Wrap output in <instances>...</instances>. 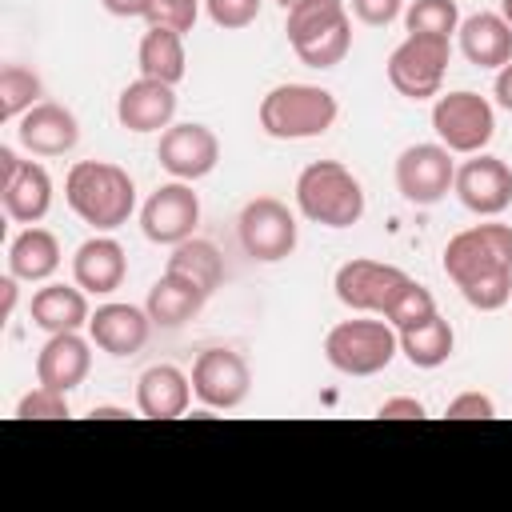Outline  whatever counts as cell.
<instances>
[{"instance_id":"6da1fadb","label":"cell","mask_w":512,"mask_h":512,"mask_svg":"<svg viewBox=\"0 0 512 512\" xmlns=\"http://www.w3.org/2000/svg\"><path fill=\"white\" fill-rule=\"evenodd\" d=\"M444 272L460 296L496 312L512 300V224H472L444 244Z\"/></svg>"},{"instance_id":"7a4b0ae2","label":"cell","mask_w":512,"mask_h":512,"mask_svg":"<svg viewBox=\"0 0 512 512\" xmlns=\"http://www.w3.org/2000/svg\"><path fill=\"white\" fill-rule=\"evenodd\" d=\"M64 200L84 224H92L96 232H112V228L128 224V216L136 208V184L120 164L76 160L64 180Z\"/></svg>"},{"instance_id":"3957f363","label":"cell","mask_w":512,"mask_h":512,"mask_svg":"<svg viewBox=\"0 0 512 512\" xmlns=\"http://www.w3.org/2000/svg\"><path fill=\"white\" fill-rule=\"evenodd\" d=\"M284 32L308 68H336L352 48V16L344 0H304L288 8Z\"/></svg>"},{"instance_id":"277c9868","label":"cell","mask_w":512,"mask_h":512,"mask_svg":"<svg viewBox=\"0 0 512 512\" xmlns=\"http://www.w3.org/2000/svg\"><path fill=\"white\" fill-rule=\"evenodd\" d=\"M296 208L324 228H352L364 216V188L340 160H312L296 176Z\"/></svg>"},{"instance_id":"5b68a950","label":"cell","mask_w":512,"mask_h":512,"mask_svg":"<svg viewBox=\"0 0 512 512\" xmlns=\"http://www.w3.org/2000/svg\"><path fill=\"white\" fill-rule=\"evenodd\" d=\"M336 96L316 84H276L260 100V128L272 140H312L336 124Z\"/></svg>"},{"instance_id":"8992f818","label":"cell","mask_w":512,"mask_h":512,"mask_svg":"<svg viewBox=\"0 0 512 512\" xmlns=\"http://www.w3.org/2000/svg\"><path fill=\"white\" fill-rule=\"evenodd\" d=\"M400 352V336L388 320H340L324 336V356L344 376H376Z\"/></svg>"},{"instance_id":"52a82bcc","label":"cell","mask_w":512,"mask_h":512,"mask_svg":"<svg viewBox=\"0 0 512 512\" xmlns=\"http://www.w3.org/2000/svg\"><path fill=\"white\" fill-rule=\"evenodd\" d=\"M432 128H436V136H440V144L448 152L472 156V152H484V144L492 140L496 112H492V104L480 92L460 88V92L436 96V104H432Z\"/></svg>"},{"instance_id":"ba28073f","label":"cell","mask_w":512,"mask_h":512,"mask_svg":"<svg viewBox=\"0 0 512 512\" xmlns=\"http://www.w3.org/2000/svg\"><path fill=\"white\" fill-rule=\"evenodd\" d=\"M448 60H452V48L444 36H408L388 56V84L408 100L440 96Z\"/></svg>"},{"instance_id":"9c48e42d","label":"cell","mask_w":512,"mask_h":512,"mask_svg":"<svg viewBox=\"0 0 512 512\" xmlns=\"http://www.w3.org/2000/svg\"><path fill=\"white\" fill-rule=\"evenodd\" d=\"M412 284V276L396 264H380V260H348L336 268L332 288L336 300L352 312H376L388 316V308L396 304V296Z\"/></svg>"},{"instance_id":"30bf717a","label":"cell","mask_w":512,"mask_h":512,"mask_svg":"<svg viewBox=\"0 0 512 512\" xmlns=\"http://www.w3.org/2000/svg\"><path fill=\"white\" fill-rule=\"evenodd\" d=\"M236 236L252 260L276 264V260L292 256V248H296V216L276 196H256L240 208Z\"/></svg>"},{"instance_id":"8fae6325","label":"cell","mask_w":512,"mask_h":512,"mask_svg":"<svg viewBox=\"0 0 512 512\" xmlns=\"http://www.w3.org/2000/svg\"><path fill=\"white\" fill-rule=\"evenodd\" d=\"M452 180H456V164L444 144H412L396 156V188L416 208L440 204Z\"/></svg>"},{"instance_id":"7c38bea8","label":"cell","mask_w":512,"mask_h":512,"mask_svg":"<svg viewBox=\"0 0 512 512\" xmlns=\"http://www.w3.org/2000/svg\"><path fill=\"white\" fill-rule=\"evenodd\" d=\"M200 224V196L188 188V180L160 184L144 208H140V228L152 244H184Z\"/></svg>"},{"instance_id":"4fadbf2b","label":"cell","mask_w":512,"mask_h":512,"mask_svg":"<svg viewBox=\"0 0 512 512\" xmlns=\"http://www.w3.org/2000/svg\"><path fill=\"white\" fill-rule=\"evenodd\" d=\"M252 372L232 348H204L192 364V392L204 408H240L248 400Z\"/></svg>"},{"instance_id":"5bb4252c","label":"cell","mask_w":512,"mask_h":512,"mask_svg":"<svg viewBox=\"0 0 512 512\" xmlns=\"http://www.w3.org/2000/svg\"><path fill=\"white\" fill-rule=\"evenodd\" d=\"M156 160L164 172H172L176 180H200L216 168L220 160V140L208 124H168L160 132L156 144Z\"/></svg>"},{"instance_id":"9a60e30c","label":"cell","mask_w":512,"mask_h":512,"mask_svg":"<svg viewBox=\"0 0 512 512\" xmlns=\"http://www.w3.org/2000/svg\"><path fill=\"white\" fill-rule=\"evenodd\" d=\"M452 192L460 196V204L476 216H500L512 204V168L500 156H484L472 152V160H464L456 168Z\"/></svg>"},{"instance_id":"2e32d148","label":"cell","mask_w":512,"mask_h":512,"mask_svg":"<svg viewBox=\"0 0 512 512\" xmlns=\"http://www.w3.org/2000/svg\"><path fill=\"white\" fill-rule=\"evenodd\" d=\"M16 136L32 156H64L80 140V124L64 104L40 100L16 120Z\"/></svg>"},{"instance_id":"e0dca14e","label":"cell","mask_w":512,"mask_h":512,"mask_svg":"<svg viewBox=\"0 0 512 512\" xmlns=\"http://www.w3.org/2000/svg\"><path fill=\"white\" fill-rule=\"evenodd\" d=\"M176 116V92L164 80H132L116 100V120L128 132H160Z\"/></svg>"},{"instance_id":"ac0fdd59","label":"cell","mask_w":512,"mask_h":512,"mask_svg":"<svg viewBox=\"0 0 512 512\" xmlns=\"http://www.w3.org/2000/svg\"><path fill=\"white\" fill-rule=\"evenodd\" d=\"M148 328H152V316L132 304H100L88 316V336L108 356H136L148 344Z\"/></svg>"},{"instance_id":"d6986e66","label":"cell","mask_w":512,"mask_h":512,"mask_svg":"<svg viewBox=\"0 0 512 512\" xmlns=\"http://www.w3.org/2000/svg\"><path fill=\"white\" fill-rule=\"evenodd\" d=\"M192 376H184L176 364H152L136 380V408L148 420H176L188 412L192 400Z\"/></svg>"},{"instance_id":"ffe728a7","label":"cell","mask_w":512,"mask_h":512,"mask_svg":"<svg viewBox=\"0 0 512 512\" xmlns=\"http://www.w3.org/2000/svg\"><path fill=\"white\" fill-rule=\"evenodd\" d=\"M124 276H128V256L112 236H92L72 256V280L92 296L116 292L124 284Z\"/></svg>"},{"instance_id":"44dd1931","label":"cell","mask_w":512,"mask_h":512,"mask_svg":"<svg viewBox=\"0 0 512 512\" xmlns=\"http://www.w3.org/2000/svg\"><path fill=\"white\" fill-rule=\"evenodd\" d=\"M88 368H92V352L80 332H52L36 356V380L56 392H72L76 384H84Z\"/></svg>"},{"instance_id":"7402d4cb","label":"cell","mask_w":512,"mask_h":512,"mask_svg":"<svg viewBox=\"0 0 512 512\" xmlns=\"http://www.w3.org/2000/svg\"><path fill=\"white\" fill-rule=\"evenodd\" d=\"M0 204L8 212V220L16 224H40L52 208V176L44 172V164L24 160L20 172L0 184Z\"/></svg>"},{"instance_id":"603a6c76","label":"cell","mask_w":512,"mask_h":512,"mask_svg":"<svg viewBox=\"0 0 512 512\" xmlns=\"http://www.w3.org/2000/svg\"><path fill=\"white\" fill-rule=\"evenodd\" d=\"M204 300H208V292H204L196 280H188V276L164 268V276L148 288L144 312H148L152 324H160V328H180L184 320H192V316L204 308Z\"/></svg>"},{"instance_id":"cb8c5ba5","label":"cell","mask_w":512,"mask_h":512,"mask_svg":"<svg viewBox=\"0 0 512 512\" xmlns=\"http://www.w3.org/2000/svg\"><path fill=\"white\" fill-rule=\"evenodd\" d=\"M460 52L476 68H504L512 60V28L496 12H476L460 20Z\"/></svg>"},{"instance_id":"d4e9b609","label":"cell","mask_w":512,"mask_h":512,"mask_svg":"<svg viewBox=\"0 0 512 512\" xmlns=\"http://www.w3.org/2000/svg\"><path fill=\"white\" fill-rule=\"evenodd\" d=\"M28 312H32V324L36 328H44L48 336L52 332H76V328H88V296H84V288L76 284H44V288H36V296H32V304H28Z\"/></svg>"},{"instance_id":"484cf974","label":"cell","mask_w":512,"mask_h":512,"mask_svg":"<svg viewBox=\"0 0 512 512\" xmlns=\"http://www.w3.org/2000/svg\"><path fill=\"white\" fill-rule=\"evenodd\" d=\"M60 268V240L48 228L28 224L12 244H8V272L16 280H48Z\"/></svg>"},{"instance_id":"4316f807","label":"cell","mask_w":512,"mask_h":512,"mask_svg":"<svg viewBox=\"0 0 512 512\" xmlns=\"http://www.w3.org/2000/svg\"><path fill=\"white\" fill-rule=\"evenodd\" d=\"M140 76L148 80H164V84H180L184 80V68H188V56H184V32H172V28H148L144 40H140Z\"/></svg>"},{"instance_id":"83f0119b","label":"cell","mask_w":512,"mask_h":512,"mask_svg":"<svg viewBox=\"0 0 512 512\" xmlns=\"http://www.w3.org/2000/svg\"><path fill=\"white\" fill-rule=\"evenodd\" d=\"M396 336H400V352L408 356L412 368H440L456 348V332L440 312L416 328H400Z\"/></svg>"},{"instance_id":"f1b7e54d","label":"cell","mask_w":512,"mask_h":512,"mask_svg":"<svg viewBox=\"0 0 512 512\" xmlns=\"http://www.w3.org/2000/svg\"><path fill=\"white\" fill-rule=\"evenodd\" d=\"M168 272H180V276L196 280V284L212 296V292L220 288V280H224V256L216 252V244L188 236L184 244L172 248V256H168Z\"/></svg>"},{"instance_id":"f546056e","label":"cell","mask_w":512,"mask_h":512,"mask_svg":"<svg viewBox=\"0 0 512 512\" xmlns=\"http://www.w3.org/2000/svg\"><path fill=\"white\" fill-rule=\"evenodd\" d=\"M44 96V80L24 64L0 68V120H20L28 108H36Z\"/></svg>"},{"instance_id":"4dcf8cb0","label":"cell","mask_w":512,"mask_h":512,"mask_svg":"<svg viewBox=\"0 0 512 512\" xmlns=\"http://www.w3.org/2000/svg\"><path fill=\"white\" fill-rule=\"evenodd\" d=\"M408 36H452L460 28V8L456 0H412L404 12Z\"/></svg>"},{"instance_id":"1f68e13d","label":"cell","mask_w":512,"mask_h":512,"mask_svg":"<svg viewBox=\"0 0 512 512\" xmlns=\"http://www.w3.org/2000/svg\"><path fill=\"white\" fill-rule=\"evenodd\" d=\"M428 316H436V300H432V292L424 288V284H408L400 296H396V304L388 308V324L400 332V328H416V324H424Z\"/></svg>"},{"instance_id":"d6a6232c","label":"cell","mask_w":512,"mask_h":512,"mask_svg":"<svg viewBox=\"0 0 512 512\" xmlns=\"http://www.w3.org/2000/svg\"><path fill=\"white\" fill-rule=\"evenodd\" d=\"M16 416L20 420H64L68 416V392H56L48 384H36L32 392L20 396Z\"/></svg>"},{"instance_id":"836d02e7","label":"cell","mask_w":512,"mask_h":512,"mask_svg":"<svg viewBox=\"0 0 512 512\" xmlns=\"http://www.w3.org/2000/svg\"><path fill=\"white\" fill-rule=\"evenodd\" d=\"M200 16V0H148L144 20L152 28H172V32H192Z\"/></svg>"},{"instance_id":"e575fe53","label":"cell","mask_w":512,"mask_h":512,"mask_svg":"<svg viewBox=\"0 0 512 512\" xmlns=\"http://www.w3.org/2000/svg\"><path fill=\"white\" fill-rule=\"evenodd\" d=\"M260 4L264 0H204V12L216 28L236 32V28H248L260 16Z\"/></svg>"},{"instance_id":"d590c367","label":"cell","mask_w":512,"mask_h":512,"mask_svg":"<svg viewBox=\"0 0 512 512\" xmlns=\"http://www.w3.org/2000/svg\"><path fill=\"white\" fill-rule=\"evenodd\" d=\"M352 16L368 28H388L400 12H404V0H348Z\"/></svg>"},{"instance_id":"8d00e7d4","label":"cell","mask_w":512,"mask_h":512,"mask_svg":"<svg viewBox=\"0 0 512 512\" xmlns=\"http://www.w3.org/2000/svg\"><path fill=\"white\" fill-rule=\"evenodd\" d=\"M444 416L448 420H492L496 416V404L484 392H460L456 400H448Z\"/></svg>"},{"instance_id":"74e56055","label":"cell","mask_w":512,"mask_h":512,"mask_svg":"<svg viewBox=\"0 0 512 512\" xmlns=\"http://www.w3.org/2000/svg\"><path fill=\"white\" fill-rule=\"evenodd\" d=\"M376 416H384V420H420L424 416V404L416 396H392V400H384L376 408Z\"/></svg>"},{"instance_id":"f35d334b","label":"cell","mask_w":512,"mask_h":512,"mask_svg":"<svg viewBox=\"0 0 512 512\" xmlns=\"http://www.w3.org/2000/svg\"><path fill=\"white\" fill-rule=\"evenodd\" d=\"M492 96H496V104H500V108H508V112H512V60H508V64L496 72Z\"/></svg>"},{"instance_id":"ab89813d","label":"cell","mask_w":512,"mask_h":512,"mask_svg":"<svg viewBox=\"0 0 512 512\" xmlns=\"http://www.w3.org/2000/svg\"><path fill=\"white\" fill-rule=\"evenodd\" d=\"M112 16H144L148 12V0H100Z\"/></svg>"},{"instance_id":"60d3db41","label":"cell","mask_w":512,"mask_h":512,"mask_svg":"<svg viewBox=\"0 0 512 512\" xmlns=\"http://www.w3.org/2000/svg\"><path fill=\"white\" fill-rule=\"evenodd\" d=\"M20 164H24V160H20L12 148H0V184H8V180L20 172Z\"/></svg>"},{"instance_id":"b9f144b4","label":"cell","mask_w":512,"mask_h":512,"mask_svg":"<svg viewBox=\"0 0 512 512\" xmlns=\"http://www.w3.org/2000/svg\"><path fill=\"white\" fill-rule=\"evenodd\" d=\"M0 296H4V304H0V316L8 320V316H12V308H16V276H12V272L0 280Z\"/></svg>"},{"instance_id":"7bdbcfd3","label":"cell","mask_w":512,"mask_h":512,"mask_svg":"<svg viewBox=\"0 0 512 512\" xmlns=\"http://www.w3.org/2000/svg\"><path fill=\"white\" fill-rule=\"evenodd\" d=\"M92 416H96V420H120V416H128V408H108V404H96V408H92Z\"/></svg>"},{"instance_id":"ee69618b","label":"cell","mask_w":512,"mask_h":512,"mask_svg":"<svg viewBox=\"0 0 512 512\" xmlns=\"http://www.w3.org/2000/svg\"><path fill=\"white\" fill-rule=\"evenodd\" d=\"M500 16H504V24L512 28V0H500Z\"/></svg>"},{"instance_id":"f6af8a7d","label":"cell","mask_w":512,"mask_h":512,"mask_svg":"<svg viewBox=\"0 0 512 512\" xmlns=\"http://www.w3.org/2000/svg\"><path fill=\"white\" fill-rule=\"evenodd\" d=\"M276 4H280V8L288 12V8H296V4H304V0H276Z\"/></svg>"}]
</instances>
